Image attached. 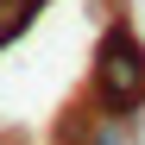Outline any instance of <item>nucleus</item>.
I'll list each match as a JSON object with an SVG mask.
<instances>
[{
	"label": "nucleus",
	"instance_id": "f257e3e1",
	"mask_svg": "<svg viewBox=\"0 0 145 145\" xmlns=\"http://www.w3.org/2000/svg\"><path fill=\"white\" fill-rule=\"evenodd\" d=\"M88 107L107 126H126L145 107V38L133 19H107V32L88 51Z\"/></svg>",
	"mask_w": 145,
	"mask_h": 145
},
{
	"label": "nucleus",
	"instance_id": "f03ea898",
	"mask_svg": "<svg viewBox=\"0 0 145 145\" xmlns=\"http://www.w3.org/2000/svg\"><path fill=\"white\" fill-rule=\"evenodd\" d=\"M38 13H44V0H0V51L25 38L38 25Z\"/></svg>",
	"mask_w": 145,
	"mask_h": 145
}]
</instances>
